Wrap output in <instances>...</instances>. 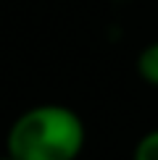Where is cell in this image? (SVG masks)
I'll return each instance as SVG.
<instances>
[{
	"label": "cell",
	"mask_w": 158,
	"mask_h": 160,
	"mask_svg": "<svg viewBox=\"0 0 158 160\" xmlns=\"http://www.w3.org/2000/svg\"><path fill=\"white\" fill-rule=\"evenodd\" d=\"M134 68H137V76H140L145 84H150V87L158 89V39L148 42L140 52H137Z\"/></svg>",
	"instance_id": "obj_2"
},
{
	"label": "cell",
	"mask_w": 158,
	"mask_h": 160,
	"mask_svg": "<svg viewBox=\"0 0 158 160\" xmlns=\"http://www.w3.org/2000/svg\"><path fill=\"white\" fill-rule=\"evenodd\" d=\"M0 160H13V158H8V155H3V158H0Z\"/></svg>",
	"instance_id": "obj_4"
},
{
	"label": "cell",
	"mask_w": 158,
	"mask_h": 160,
	"mask_svg": "<svg viewBox=\"0 0 158 160\" xmlns=\"http://www.w3.org/2000/svg\"><path fill=\"white\" fill-rule=\"evenodd\" d=\"M84 142L87 129L76 110L42 102L13 118L5 134V155L13 160H76Z\"/></svg>",
	"instance_id": "obj_1"
},
{
	"label": "cell",
	"mask_w": 158,
	"mask_h": 160,
	"mask_svg": "<svg viewBox=\"0 0 158 160\" xmlns=\"http://www.w3.org/2000/svg\"><path fill=\"white\" fill-rule=\"evenodd\" d=\"M132 160H158V129H150L137 139Z\"/></svg>",
	"instance_id": "obj_3"
}]
</instances>
